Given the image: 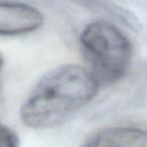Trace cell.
<instances>
[{
    "mask_svg": "<svg viewBox=\"0 0 147 147\" xmlns=\"http://www.w3.org/2000/svg\"><path fill=\"white\" fill-rule=\"evenodd\" d=\"M83 145L87 147H146L147 134L145 130L136 127H110L90 134Z\"/></svg>",
    "mask_w": 147,
    "mask_h": 147,
    "instance_id": "obj_4",
    "label": "cell"
},
{
    "mask_svg": "<svg viewBox=\"0 0 147 147\" xmlns=\"http://www.w3.org/2000/svg\"><path fill=\"white\" fill-rule=\"evenodd\" d=\"M2 67H3V57L0 55V69H2Z\"/></svg>",
    "mask_w": 147,
    "mask_h": 147,
    "instance_id": "obj_6",
    "label": "cell"
},
{
    "mask_svg": "<svg viewBox=\"0 0 147 147\" xmlns=\"http://www.w3.org/2000/svg\"><path fill=\"white\" fill-rule=\"evenodd\" d=\"M100 83L89 69L65 65L51 69L35 84L20 108V119L32 129H49L65 121L92 102Z\"/></svg>",
    "mask_w": 147,
    "mask_h": 147,
    "instance_id": "obj_1",
    "label": "cell"
},
{
    "mask_svg": "<svg viewBox=\"0 0 147 147\" xmlns=\"http://www.w3.org/2000/svg\"><path fill=\"white\" fill-rule=\"evenodd\" d=\"M83 55L98 82L115 83L128 71L132 47L128 37L104 19L90 22L80 35Z\"/></svg>",
    "mask_w": 147,
    "mask_h": 147,
    "instance_id": "obj_2",
    "label": "cell"
},
{
    "mask_svg": "<svg viewBox=\"0 0 147 147\" xmlns=\"http://www.w3.org/2000/svg\"><path fill=\"white\" fill-rule=\"evenodd\" d=\"M43 15L29 4L13 0H0V36L30 33L41 27Z\"/></svg>",
    "mask_w": 147,
    "mask_h": 147,
    "instance_id": "obj_3",
    "label": "cell"
},
{
    "mask_svg": "<svg viewBox=\"0 0 147 147\" xmlns=\"http://www.w3.org/2000/svg\"><path fill=\"white\" fill-rule=\"evenodd\" d=\"M19 138L14 131L0 123V147H16Z\"/></svg>",
    "mask_w": 147,
    "mask_h": 147,
    "instance_id": "obj_5",
    "label": "cell"
}]
</instances>
